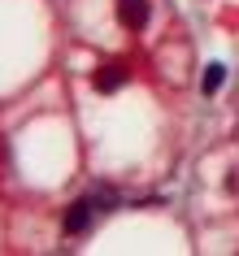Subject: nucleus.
I'll list each match as a JSON object with an SVG mask.
<instances>
[{"instance_id":"nucleus-1","label":"nucleus","mask_w":239,"mask_h":256,"mask_svg":"<svg viewBox=\"0 0 239 256\" xmlns=\"http://www.w3.org/2000/svg\"><path fill=\"white\" fill-rule=\"evenodd\" d=\"M109 204H113V196H109V191L74 200V204L66 208V234H87V230L96 226V217H100V213H109Z\"/></svg>"},{"instance_id":"nucleus-2","label":"nucleus","mask_w":239,"mask_h":256,"mask_svg":"<svg viewBox=\"0 0 239 256\" xmlns=\"http://www.w3.org/2000/svg\"><path fill=\"white\" fill-rule=\"evenodd\" d=\"M118 22L131 30L148 26V0H118Z\"/></svg>"},{"instance_id":"nucleus-3","label":"nucleus","mask_w":239,"mask_h":256,"mask_svg":"<svg viewBox=\"0 0 239 256\" xmlns=\"http://www.w3.org/2000/svg\"><path fill=\"white\" fill-rule=\"evenodd\" d=\"M92 82H96V92H118V87H122V82H126V70H122V66H105V70H96V74H92Z\"/></svg>"},{"instance_id":"nucleus-4","label":"nucleus","mask_w":239,"mask_h":256,"mask_svg":"<svg viewBox=\"0 0 239 256\" xmlns=\"http://www.w3.org/2000/svg\"><path fill=\"white\" fill-rule=\"evenodd\" d=\"M222 78H226V66H217V61H213L209 70H204V92H217V87H222Z\"/></svg>"}]
</instances>
